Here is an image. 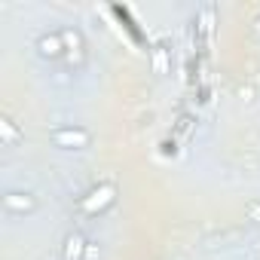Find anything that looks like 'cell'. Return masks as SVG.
Returning a JSON list of instances; mask_svg holds the SVG:
<instances>
[{"instance_id": "obj_3", "label": "cell", "mask_w": 260, "mask_h": 260, "mask_svg": "<svg viewBox=\"0 0 260 260\" xmlns=\"http://www.w3.org/2000/svg\"><path fill=\"white\" fill-rule=\"evenodd\" d=\"M4 208L10 214H34L40 208V202L28 190H10V193H4Z\"/></svg>"}, {"instance_id": "obj_1", "label": "cell", "mask_w": 260, "mask_h": 260, "mask_svg": "<svg viewBox=\"0 0 260 260\" xmlns=\"http://www.w3.org/2000/svg\"><path fill=\"white\" fill-rule=\"evenodd\" d=\"M113 202H116V187H113V184H98V187H92L86 196H80L77 211L86 214V217H98V214H104L107 208H113Z\"/></svg>"}, {"instance_id": "obj_11", "label": "cell", "mask_w": 260, "mask_h": 260, "mask_svg": "<svg viewBox=\"0 0 260 260\" xmlns=\"http://www.w3.org/2000/svg\"><path fill=\"white\" fill-rule=\"evenodd\" d=\"M251 28H254V34H260V16H257V19L251 22Z\"/></svg>"}, {"instance_id": "obj_10", "label": "cell", "mask_w": 260, "mask_h": 260, "mask_svg": "<svg viewBox=\"0 0 260 260\" xmlns=\"http://www.w3.org/2000/svg\"><path fill=\"white\" fill-rule=\"evenodd\" d=\"M98 257H101L98 242H89V245H86V260H98Z\"/></svg>"}, {"instance_id": "obj_8", "label": "cell", "mask_w": 260, "mask_h": 260, "mask_svg": "<svg viewBox=\"0 0 260 260\" xmlns=\"http://www.w3.org/2000/svg\"><path fill=\"white\" fill-rule=\"evenodd\" d=\"M150 64H153V74H169V55H166V49H153L150 52Z\"/></svg>"}, {"instance_id": "obj_5", "label": "cell", "mask_w": 260, "mask_h": 260, "mask_svg": "<svg viewBox=\"0 0 260 260\" xmlns=\"http://www.w3.org/2000/svg\"><path fill=\"white\" fill-rule=\"evenodd\" d=\"M86 245H89V239L80 230L68 233L61 242V260H86Z\"/></svg>"}, {"instance_id": "obj_2", "label": "cell", "mask_w": 260, "mask_h": 260, "mask_svg": "<svg viewBox=\"0 0 260 260\" xmlns=\"http://www.w3.org/2000/svg\"><path fill=\"white\" fill-rule=\"evenodd\" d=\"M49 141L58 147V150H86L92 144V132L86 125H55L49 132Z\"/></svg>"}, {"instance_id": "obj_4", "label": "cell", "mask_w": 260, "mask_h": 260, "mask_svg": "<svg viewBox=\"0 0 260 260\" xmlns=\"http://www.w3.org/2000/svg\"><path fill=\"white\" fill-rule=\"evenodd\" d=\"M37 55L40 58H61V55H68L64 52V40H61V34L58 31H46V34H40L37 37Z\"/></svg>"}, {"instance_id": "obj_6", "label": "cell", "mask_w": 260, "mask_h": 260, "mask_svg": "<svg viewBox=\"0 0 260 260\" xmlns=\"http://www.w3.org/2000/svg\"><path fill=\"white\" fill-rule=\"evenodd\" d=\"M58 34H61V40H64V52H68V58L74 61V55H77V61L83 64V52H86V40H83V34H80V28H61Z\"/></svg>"}, {"instance_id": "obj_9", "label": "cell", "mask_w": 260, "mask_h": 260, "mask_svg": "<svg viewBox=\"0 0 260 260\" xmlns=\"http://www.w3.org/2000/svg\"><path fill=\"white\" fill-rule=\"evenodd\" d=\"M245 217H248L251 223H260V199H251V202L245 205Z\"/></svg>"}, {"instance_id": "obj_7", "label": "cell", "mask_w": 260, "mask_h": 260, "mask_svg": "<svg viewBox=\"0 0 260 260\" xmlns=\"http://www.w3.org/2000/svg\"><path fill=\"white\" fill-rule=\"evenodd\" d=\"M0 141H4L7 147H13V144H19V141H22L19 125H16L10 116H0Z\"/></svg>"}]
</instances>
